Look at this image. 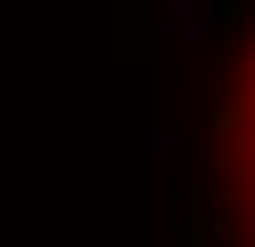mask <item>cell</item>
<instances>
[{"mask_svg":"<svg viewBox=\"0 0 255 247\" xmlns=\"http://www.w3.org/2000/svg\"><path fill=\"white\" fill-rule=\"evenodd\" d=\"M207 207H215V247H255V40L215 104L207 135Z\"/></svg>","mask_w":255,"mask_h":247,"instance_id":"obj_1","label":"cell"}]
</instances>
